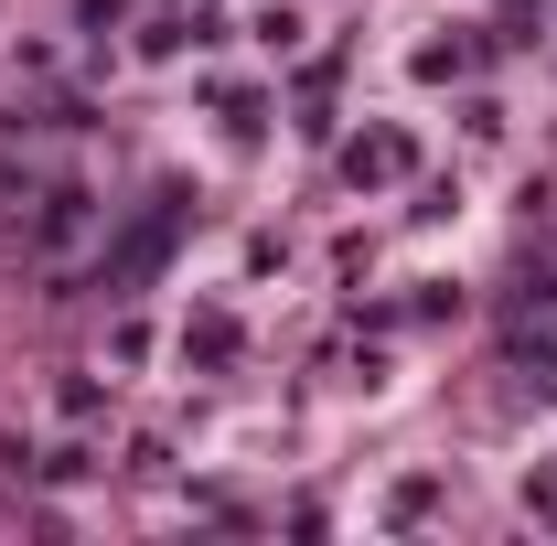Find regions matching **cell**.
<instances>
[{"label": "cell", "mask_w": 557, "mask_h": 546, "mask_svg": "<svg viewBox=\"0 0 557 546\" xmlns=\"http://www.w3.org/2000/svg\"><path fill=\"white\" fill-rule=\"evenodd\" d=\"M408 129H364V139H344V183H364V194H386V183H408Z\"/></svg>", "instance_id": "1"}, {"label": "cell", "mask_w": 557, "mask_h": 546, "mask_svg": "<svg viewBox=\"0 0 557 546\" xmlns=\"http://www.w3.org/2000/svg\"><path fill=\"white\" fill-rule=\"evenodd\" d=\"M86 225H97V194H86V183H65V194H44V247H75Z\"/></svg>", "instance_id": "2"}, {"label": "cell", "mask_w": 557, "mask_h": 546, "mask_svg": "<svg viewBox=\"0 0 557 546\" xmlns=\"http://www.w3.org/2000/svg\"><path fill=\"white\" fill-rule=\"evenodd\" d=\"M247 33H258L269 54H289V44L311 33V11H300V0H258V22H247Z\"/></svg>", "instance_id": "3"}, {"label": "cell", "mask_w": 557, "mask_h": 546, "mask_svg": "<svg viewBox=\"0 0 557 546\" xmlns=\"http://www.w3.org/2000/svg\"><path fill=\"white\" fill-rule=\"evenodd\" d=\"M194 353H205V364H225V353H236V322H225V311L183 322V364H194Z\"/></svg>", "instance_id": "4"}, {"label": "cell", "mask_w": 557, "mask_h": 546, "mask_svg": "<svg viewBox=\"0 0 557 546\" xmlns=\"http://www.w3.org/2000/svg\"><path fill=\"white\" fill-rule=\"evenodd\" d=\"M418 75H429V86H440V75H472V44H461V33H450V44H418Z\"/></svg>", "instance_id": "5"}]
</instances>
